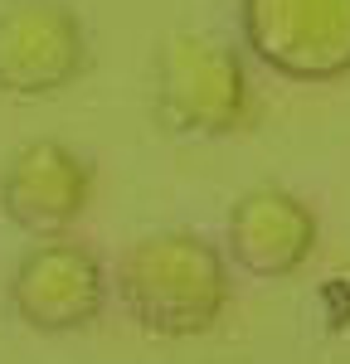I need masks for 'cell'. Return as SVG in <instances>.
<instances>
[{
	"instance_id": "obj_1",
	"label": "cell",
	"mask_w": 350,
	"mask_h": 364,
	"mask_svg": "<svg viewBox=\"0 0 350 364\" xmlns=\"http://www.w3.org/2000/svg\"><path fill=\"white\" fill-rule=\"evenodd\" d=\"M117 296L146 336L190 340L219 326L229 306V267L200 233H146L117 262Z\"/></svg>"
},
{
	"instance_id": "obj_2",
	"label": "cell",
	"mask_w": 350,
	"mask_h": 364,
	"mask_svg": "<svg viewBox=\"0 0 350 364\" xmlns=\"http://www.w3.org/2000/svg\"><path fill=\"white\" fill-rule=\"evenodd\" d=\"M253 112L248 68L233 44L185 29L156 49V122L175 136H233Z\"/></svg>"
},
{
	"instance_id": "obj_3",
	"label": "cell",
	"mask_w": 350,
	"mask_h": 364,
	"mask_svg": "<svg viewBox=\"0 0 350 364\" xmlns=\"http://www.w3.org/2000/svg\"><path fill=\"white\" fill-rule=\"evenodd\" d=\"M243 49L287 83L350 73V0H238Z\"/></svg>"
},
{
	"instance_id": "obj_4",
	"label": "cell",
	"mask_w": 350,
	"mask_h": 364,
	"mask_svg": "<svg viewBox=\"0 0 350 364\" xmlns=\"http://www.w3.org/2000/svg\"><path fill=\"white\" fill-rule=\"evenodd\" d=\"M88 68V29L58 0H10L0 10V92L44 102Z\"/></svg>"
},
{
	"instance_id": "obj_5",
	"label": "cell",
	"mask_w": 350,
	"mask_h": 364,
	"mask_svg": "<svg viewBox=\"0 0 350 364\" xmlns=\"http://www.w3.org/2000/svg\"><path fill=\"white\" fill-rule=\"evenodd\" d=\"M107 306V272L102 262L68 238H44L15 262L10 311L39 336L88 331Z\"/></svg>"
},
{
	"instance_id": "obj_6",
	"label": "cell",
	"mask_w": 350,
	"mask_h": 364,
	"mask_svg": "<svg viewBox=\"0 0 350 364\" xmlns=\"http://www.w3.org/2000/svg\"><path fill=\"white\" fill-rule=\"evenodd\" d=\"M92 199V166L63 141H25L0 170V209L25 233L54 238Z\"/></svg>"
},
{
	"instance_id": "obj_7",
	"label": "cell",
	"mask_w": 350,
	"mask_h": 364,
	"mask_svg": "<svg viewBox=\"0 0 350 364\" xmlns=\"http://www.w3.org/2000/svg\"><path fill=\"white\" fill-rule=\"evenodd\" d=\"M317 238L321 224L312 204H302L292 190L277 185H258L238 195V204L229 209V257L248 277H292L317 252Z\"/></svg>"
}]
</instances>
